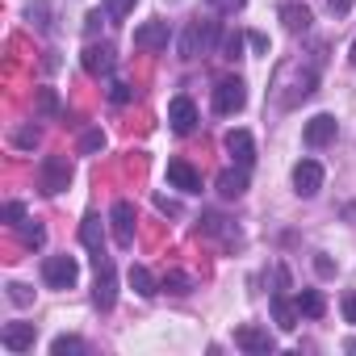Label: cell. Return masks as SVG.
I'll return each mask as SVG.
<instances>
[{
    "mask_svg": "<svg viewBox=\"0 0 356 356\" xmlns=\"http://www.w3.org/2000/svg\"><path fill=\"white\" fill-rule=\"evenodd\" d=\"M67 181H72V159H67V155H51V159H42V168H38V189H42L47 197L63 193Z\"/></svg>",
    "mask_w": 356,
    "mask_h": 356,
    "instance_id": "cell-1",
    "label": "cell"
},
{
    "mask_svg": "<svg viewBox=\"0 0 356 356\" xmlns=\"http://www.w3.org/2000/svg\"><path fill=\"white\" fill-rule=\"evenodd\" d=\"M42 281H47L51 289H72V285L80 281L76 256H47V260H42Z\"/></svg>",
    "mask_w": 356,
    "mask_h": 356,
    "instance_id": "cell-2",
    "label": "cell"
},
{
    "mask_svg": "<svg viewBox=\"0 0 356 356\" xmlns=\"http://www.w3.org/2000/svg\"><path fill=\"white\" fill-rule=\"evenodd\" d=\"M243 105H248V88H243V80H239V76H227V80H218V84H214V109H218L222 118L239 113Z\"/></svg>",
    "mask_w": 356,
    "mask_h": 356,
    "instance_id": "cell-3",
    "label": "cell"
},
{
    "mask_svg": "<svg viewBox=\"0 0 356 356\" xmlns=\"http://www.w3.org/2000/svg\"><path fill=\"white\" fill-rule=\"evenodd\" d=\"M214 38H218V22H193L185 30V38H181V55L185 59H197V55H206L214 47Z\"/></svg>",
    "mask_w": 356,
    "mask_h": 356,
    "instance_id": "cell-4",
    "label": "cell"
},
{
    "mask_svg": "<svg viewBox=\"0 0 356 356\" xmlns=\"http://www.w3.org/2000/svg\"><path fill=\"white\" fill-rule=\"evenodd\" d=\"M168 185L181 189V193H202V172L189 163V159H168Z\"/></svg>",
    "mask_w": 356,
    "mask_h": 356,
    "instance_id": "cell-5",
    "label": "cell"
},
{
    "mask_svg": "<svg viewBox=\"0 0 356 356\" xmlns=\"http://www.w3.org/2000/svg\"><path fill=\"white\" fill-rule=\"evenodd\" d=\"M168 126H172L176 134H193V130H197V105H193L189 97H172V101H168Z\"/></svg>",
    "mask_w": 356,
    "mask_h": 356,
    "instance_id": "cell-6",
    "label": "cell"
},
{
    "mask_svg": "<svg viewBox=\"0 0 356 356\" xmlns=\"http://www.w3.org/2000/svg\"><path fill=\"white\" fill-rule=\"evenodd\" d=\"M109 222H113V243L118 248H130L134 243V202H113Z\"/></svg>",
    "mask_w": 356,
    "mask_h": 356,
    "instance_id": "cell-7",
    "label": "cell"
},
{
    "mask_svg": "<svg viewBox=\"0 0 356 356\" xmlns=\"http://www.w3.org/2000/svg\"><path fill=\"white\" fill-rule=\"evenodd\" d=\"M293 189H298V197H314L323 189V163L318 159H302L293 168Z\"/></svg>",
    "mask_w": 356,
    "mask_h": 356,
    "instance_id": "cell-8",
    "label": "cell"
},
{
    "mask_svg": "<svg viewBox=\"0 0 356 356\" xmlns=\"http://www.w3.org/2000/svg\"><path fill=\"white\" fill-rule=\"evenodd\" d=\"M335 134H339V122H335L331 113L310 118V122H306V130H302L306 147H327V143H335Z\"/></svg>",
    "mask_w": 356,
    "mask_h": 356,
    "instance_id": "cell-9",
    "label": "cell"
},
{
    "mask_svg": "<svg viewBox=\"0 0 356 356\" xmlns=\"http://www.w3.org/2000/svg\"><path fill=\"white\" fill-rule=\"evenodd\" d=\"M97 306L101 310H109L113 306V298H118V277H113V264L105 260V256H97Z\"/></svg>",
    "mask_w": 356,
    "mask_h": 356,
    "instance_id": "cell-10",
    "label": "cell"
},
{
    "mask_svg": "<svg viewBox=\"0 0 356 356\" xmlns=\"http://www.w3.org/2000/svg\"><path fill=\"white\" fill-rule=\"evenodd\" d=\"M168 38H172L168 22H147V26H138V30H134V47H138V51H163V47H168Z\"/></svg>",
    "mask_w": 356,
    "mask_h": 356,
    "instance_id": "cell-11",
    "label": "cell"
},
{
    "mask_svg": "<svg viewBox=\"0 0 356 356\" xmlns=\"http://www.w3.org/2000/svg\"><path fill=\"white\" fill-rule=\"evenodd\" d=\"M0 343H5L9 352H30L34 348V323H5Z\"/></svg>",
    "mask_w": 356,
    "mask_h": 356,
    "instance_id": "cell-12",
    "label": "cell"
},
{
    "mask_svg": "<svg viewBox=\"0 0 356 356\" xmlns=\"http://www.w3.org/2000/svg\"><path fill=\"white\" fill-rule=\"evenodd\" d=\"M227 151H231V159H235L239 168H252V163H256V143H252L248 130H231V134H227Z\"/></svg>",
    "mask_w": 356,
    "mask_h": 356,
    "instance_id": "cell-13",
    "label": "cell"
},
{
    "mask_svg": "<svg viewBox=\"0 0 356 356\" xmlns=\"http://www.w3.org/2000/svg\"><path fill=\"white\" fill-rule=\"evenodd\" d=\"M235 348H243V352H273V335L264 331V327H239L235 331Z\"/></svg>",
    "mask_w": 356,
    "mask_h": 356,
    "instance_id": "cell-14",
    "label": "cell"
},
{
    "mask_svg": "<svg viewBox=\"0 0 356 356\" xmlns=\"http://www.w3.org/2000/svg\"><path fill=\"white\" fill-rule=\"evenodd\" d=\"M218 193H222L227 202L243 197V193H248V168H227V172L218 176Z\"/></svg>",
    "mask_w": 356,
    "mask_h": 356,
    "instance_id": "cell-15",
    "label": "cell"
},
{
    "mask_svg": "<svg viewBox=\"0 0 356 356\" xmlns=\"http://www.w3.org/2000/svg\"><path fill=\"white\" fill-rule=\"evenodd\" d=\"M80 243H84L92 256H105V227H101L97 214H88V218L80 222Z\"/></svg>",
    "mask_w": 356,
    "mask_h": 356,
    "instance_id": "cell-16",
    "label": "cell"
},
{
    "mask_svg": "<svg viewBox=\"0 0 356 356\" xmlns=\"http://www.w3.org/2000/svg\"><path fill=\"white\" fill-rule=\"evenodd\" d=\"M281 22H285V30H293V34H306L314 17H310V9H306V5L289 0V5H281Z\"/></svg>",
    "mask_w": 356,
    "mask_h": 356,
    "instance_id": "cell-17",
    "label": "cell"
},
{
    "mask_svg": "<svg viewBox=\"0 0 356 356\" xmlns=\"http://www.w3.org/2000/svg\"><path fill=\"white\" fill-rule=\"evenodd\" d=\"M273 314H277V327H281V331H293V327H298V318H302L298 302H289L285 293H273Z\"/></svg>",
    "mask_w": 356,
    "mask_h": 356,
    "instance_id": "cell-18",
    "label": "cell"
},
{
    "mask_svg": "<svg viewBox=\"0 0 356 356\" xmlns=\"http://www.w3.org/2000/svg\"><path fill=\"white\" fill-rule=\"evenodd\" d=\"M113 67V51L109 47H84V72L88 76H105Z\"/></svg>",
    "mask_w": 356,
    "mask_h": 356,
    "instance_id": "cell-19",
    "label": "cell"
},
{
    "mask_svg": "<svg viewBox=\"0 0 356 356\" xmlns=\"http://www.w3.org/2000/svg\"><path fill=\"white\" fill-rule=\"evenodd\" d=\"M298 310H302L306 318H323V314H327V298H323L318 289H302V293H298Z\"/></svg>",
    "mask_w": 356,
    "mask_h": 356,
    "instance_id": "cell-20",
    "label": "cell"
},
{
    "mask_svg": "<svg viewBox=\"0 0 356 356\" xmlns=\"http://www.w3.org/2000/svg\"><path fill=\"white\" fill-rule=\"evenodd\" d=\"M130 289H134L138 298H155V293H159L155 277H151V273H147L143 264H134V268H130Z\"/></svg>",
    "mask_w": 356,
    "mask_h": 356,
    "instance_id": "cell-21",
    "label": "cell"
},
{
    "mask_svg": "<svg viewBox=\"0 0 356 356\" xmlns=\"http://www.w3.org/2000/svg\"><path fill=\"white\" fill-rule=\"evenodd\" d=\"M17 231H22V243H26V248H42V243H47V231H42L38 222H30V218L17 222Z\"/></svg>",
    "mask_w": 356,
    "mask_h": 356,
    "instance_id": "cell-22",
    "label": "cell"
},
{
    "mask_svg": "<svg viewBox=\"0 0 356 356\" xmlns=\"http://www.w3.org/2000/svg\"><path fill=\"white\" fill-rule=\"evenodd\" d=\"M51 352H55V356H76V352H84V339H76V335H59V339L51 343Z\"/></svg>",
    "mask_w": 356,
    "mask_h": 356,
    "instance_id": "cell-23",
    "label": "cell"
},
{
    "mask_svg": "<svg viewBox=\"0 0 356 356\" xmlns=\"http://www.w3.org/2000/svg\"><path fill=\"white\" fill-rule=\"evenodd\" d=\"M163 289H172V293H189L193 281H189L185 273H168V277H163Z\"/></svg>",
    "mask_w": 356,
    "mask_h": 356,
    "instance_id": "cell-24",
    "label": "cell"
},
{
    "mask_svg": "<svg viewBox=\"0 0 356 356\" xmlns=\"http://www.w3.org/2000/svg\"><path fill=\"white\" fill-rule=\"evenodd\" d=\"M38 109L51 113V118L59 113V97H55V88H38Z\"/></svg>",
    "mask_w": 356,
    "mask_h": 356,
    "instance_id": "cell-25",
    "label": "cell"
},
{
    "mask_svg": "<svg viewBox=\"0 0 356 356\" xmlns=\"http://www.w3.org/2000/svg\"><path fill=\"white\" fill-rule=\"evenodd\" d=\"M101 147H105V134H101V130H88V134L80 138V151H84V155H92V151H101Z\"/></svg>",
    "mask_w": 356,
    "mask_h": 356,
    "instance_id": "cell-26",
    "label": "cell"
},
{
    "mask_svg": "<svg viewBox=\"0 0 356 356\" xmlns=\"http://www.w3.org/2000/svg\"><path fill=\"white\" fill-rule=\"evenodd\" d=\"M134 5H138V0H105V13H109V17H126Z\"/></svg>",
    "mask_w": 356,
    "mask_h": 356,
    "instance_id": "cell-27",
    "label": "cell"
},
{
    "mask_svg": "<svg viewBox=\"0 0 356 356\" xmlns=\"http://www.w3.org/2000/svg\"><path fill=\"white\" fill-rule=\"evenodd\" d=\"M243 55V38L239 34H227V42H222V59H239Z\"/></svg>",
    "mask_w": 356,
    "mask_h": 356,
    "instance_id": "cell-28",
    "label": "cell"
},
{
    "mask_svg": "<svg viewBox=\"0 0 356 356\" xmlns=\"http://www.w3.org/2000/svg\"><path fill=\"white\" fill-rule=\"evenodd\" d=\"M5 222H9V227L26 222V206H22V202H9V206H5Z\"/></svg>",
    "mask_w": 356,
    "mask_h": 356,
    "instance_id": "cell-29",
    "label": "cell"
},
{
    "mask_svg": "<svg viewBox=\"0 0 356 356\" xmlns=\"http://www.w3.org/2000/svg\"><path fill=\"white\" fill-rule=\"evenodd\" d=\"M9 298H13L17 306H30V298H34V293H30V289H26L22 281H13V285H9Z\"/></svg>",
    "mask_w": 356,
    "mask_h": 356,
    "instance_id": "cell-30",
    "label": "cell"
},
{
    "mask_svg": "<svg viewBox=\"0 0 356 356\" xmlns=\"http://www.w3.org/2000/svg\"><path fill=\"white\" fill-rule=\"evenodd\" d=\"M210 5H214L218 13H239V9L248 5V0H210Z\"/></svg>",
    "mask_w": 356,
    "mask_h": 356,
    "instance_id": "cell-31",
    "label": "cell"
},
{
    "mask_svg": "<svg viewBox=\"0 0 356 356\" xmlns=\"http://www.w3.org/2000/svg\"><path fill=\"white\" fill-rule=\"evenodd\" d=\"M109 101H113V105H126V101H130V88H126V84H109Z\"/></svg>",
    "mask_w": 356,
    "mask_h": 356,
    "instance_id": "cell-32",
    "label": "cell"
},
{
    "mask_svg": "<svg viewBox=\"0 0 356 356\" xmlns=\"http://www.w3.org/2000/svg\"><path fill=\"white\" fill-rule=\"evenodd\" d=\"M248 42H252L256 55H268V38H264V34H248Z\"/></svg>",
    "mask_w": 356,
    "mask_h": 356,
    "instance_id": "cell-33",
    "label": "cell"
},
{
    "mask_svg": "<svg viewBox=\"0 0 356 356\" xmlns=\"http://www.w3.org/2000/svg\"><path fill=\"white\" fill-rule=\"evenodd\" d=\"M34 143H38V130H22V134H17V147H26V151H30Z\"/></svg>",
    "mask_w": 356,
    "mask_h": 356,
    "instance_id": "cell-34",
    "label": "cell"
},
{
    "mask_svg": "<svg viewBox=\"0 0 356 356\" xmlns=\"http://www.w3.org/2000/svg\"><path fill=\"white\" fill-rule=\"evenodd\" d=\"M343 318H348V323H356V293H348V298H343Z\"/></svg>",
    "mask_w": 356,
    "mask_h": 356,
    "instance_id": "cell-35",
    "label": "cell"
},
{
    "mask_svg": "<svg viewBox=\"0 0 356 356\" xmlns=\"http://www.w3.org/2000/svg\"><path fill=\"white\" fill-rule=\"evenodd\" d=\"M327 9H331V13H335V17H343V13H348V9H352V0H327Z\"/></svg>",
    "mask_w": 356,
    "mask_h": 356,
    "instance_id": "cell-36",
    "label": "cell"
},
{
    "mask_svg": "<svg viewBox=\"0 0 356 356\" xmlns=\"http://www.w3.org/2000/svg\"><path fill=\"white\" fill-rule=\"evenodd\" d=\"M348 59H352V63H356V42H352V51H348Z\"/></svg>",
    "mask_w": 356,
    "mask_h": 356,
    "instance_id": "cell-37",
    "label": "cell"
}]
</instances>
